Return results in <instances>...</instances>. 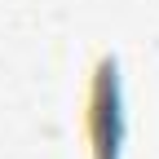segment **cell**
Masks as SVG:
<instances>
[{
  "label": "cell",
  "mask_w": 159,
  "mask_h": 159,
  "mask_svg": "<svg viewBox=\"0 0 159 159\" xmlns=\"http://www.w3.org/2000/svg\"><path fill=\"white\" fill-rule=\"evenodd\" d=\"M89 159H124L128 111H124V75L115 53H97L84 80V111H80Z\"/></svg>",
  "instance_id": "6da1fadb"
}]
</instances>
